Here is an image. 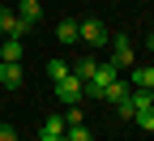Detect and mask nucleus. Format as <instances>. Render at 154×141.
<instances>
[{"instance_id":"1","label":"nucleus","mask_w":154,"mask_h":141,"mask_svg":"<svg viewBox=\"0 0 154 141\" xmlns=\"http://www.w3.org/2000/svg\"><path fill=\"white\" fill-rule=\"evenodd\" d=\"M77 38H82V43H90V47H107V43H111V34H107V26L99 22V17L77 22Z\"/></svg>"},{"instance_id":"2","label":"nucleus","mask_w":154,"mask_h":141,"mask_svg":"<svg viewBox=\"0 0 154 141\" xmlns=\"http://www.w3.org/2000/svg\"><path fill=\"white\" fill-rule=\"evenodd\" d=\"M51 86H56V98H60V103H82V86H86L82 77L69 73V77H60V81H51Z\"/></svg>"},{"instance_id":"3","label":"nucleus","mask_w":154,"mask_h":141,"mask_svg":"<svg viewBox=\"0 0 154 141\" xmlns=\"http://www.w3.org/2000/svg\"><path fill=\"white\" fill-rule=\"evenodd\" d=\"M111 64L116 69H133V43H128V34H111Z\"/></svg>"},{"instance_id":"4","label":"nucleus","mask_w":154,"mask_h":141,"mask_svg":"<svg viewBox=\"0 0 154 141\" xmlns=\"http://www.w3.org/2000/svg\"><path fill=\"white\" fill-rule=\"evenodd\" d=\"M0 34H13V38H26L30 34V26L22 22V17H17L13 9H5V5H0Z\"/></svg>"},{"instance_id":"5","label":"nucleus","mask_w":154,"mask_h":141,"mask_svg":"<svg viewBox=\"0 0 154 141\" xmlns=\"http://www.w3.org/2000/svg\"><path fill=\"white\" fill-rule=\"evenodd\" d=\"M22 64H9V60H5V64H0V86H5V90H17V86H22Z\"/></svg>"},{"instance_id":"6","label":"nucleus","mask_w":154,"mask_h":141,"mask_svg":"<svg viewBox=\"0 0 154 141\" xmlns=\"http://www.w3.org/2000/svg\"><path fill=\"white\" fill-rule=\"evenodd\" d=\"M0 56L9 60V64H22V38H13V34H5V43H0Z\"/></svg>"},{"instance_id":"7","label":"nucleus","mask_w":154,"mask_h":141,"mask_svg":"<svg viewBox=\"0 0 154 141\" xmlns=\"http://www.w3.org/2000/svg\"><path fill=\"white\" fill-rule=\"evenodd\" d=\"M17 17H22L26 26H34L38 17H43V5H38V0H22V5H17Z\"/></svg>"},{"instance_id":"8","label":"nucleus","mask_w":154,"mask_h":141,"mask_svg":"<svg viewBox=\"0 0 154 141\" xmlns=\"http://www.w3.org/2000/svg\"><path fill=\"white\" fill-rule=\"evenodd\" d=\"M133 124H137V128H146V133H154V103H146V107H137V111H133Z\"/></svg>"},{"instance_id":"9","label":"nucleus","mask_w":154,"mask_h":141,"mask_svg":"<svg viewBox=\"0 0 154 141\" xmlns=\"http://www.w3.org/2000/svg\"><path fill=\"white\" fill-rule=\"evenodd\" d=\"M56 38H60V47L82 43V38H77V22H60V26H56Z\"/></svg>"},{"instance_id":"10","label":"nucleus","mask_w":154,"mask_h":141,"mask_svg":"<svg viewBox=\"0 0 154 141\" xmlns=\"http://www.w3.org/2000/svg\"><path fill=\"white\" fill-rule=\"evenodd\" d=\"M124 98H128V86L120 81V77H116V81L107 86V98H103V103H124Z\"/></svg>"},{"instance_id":"11","label":"nucleus","mask_w":154,"mask_h":141,"mask_svg":"<svg viewBox=\"0 0 154 141\" xmlns=\"http://www.w3.org/2000/svg\"><path fill=\"white\" fill-rule=\"evenodd\" d=\"M133 86H137V90H150L154 86V69H133Z\"/></svg>"},{"instance_id":"12","label":"nucleus","mask_w":154,"mask_h":141,"mask_svg":"<svg viewBox=\"0 0 154 141\" xmlns=\"http://www.w3.org/2000/svg\"><path fill=\"white\" fill-rule=\"evenodd\" d=\"M73 73V64H64V60H51V64H47V77H51V81H60V77H69Z\"/></svg>"},{"instance_id":"13","label":"nucleus","mask_w":154,"mask_h":141,"mask_svg":"<svg viewBox=\"0 0 154 141\" xmlns=\"http://www.w3.org/2000/svg\"><path fill=\"white\" fill-rule=\"evenodd\" d=\"M64 137H69V141H94V133H90L86 124H73V128H64Z\"/></svg>"},{"instance_id":"14","label":"nucleus","mask_w":154,"mask_h":141,"mask_svg":"<svg viewBox=\"0 0 154 141\" xmlns=\"http://www.w3.org/2000/svg\"><path fill=\"white\" fill-rule=\"evenodd\" d=\"M73 77L90 81V77H94V56H90V60H82V64H73Z\"/></svg>"},{"instance_id":"15","label":"nucleus","mask_w":154,"mask_h":141,"mask_svg":"<svg viewBox=\"0 0 154 141\" xmlns=\"http://www.w3.org/2000/svg\"><path fill=\"white\" fill-rule=\"evenodd\" d=\"M64 124H69V128H73V124H86V111L77 107V103H73V107L64 111Z\"/></svg>"},{"instance_id":"16","label":"nucleus","mask_w":154,"mask_h":141,"mask_svg":"<svg viewBox=\"0 0 154 141\" xmlns=\"http://www.w3.org/2000/svg\"><path fill=\"white\" fill-rule=\"evenodd\" d=\"M69 124H64V115H47L43 120V133H64Z\"/></svg>"},{"instance_id":"17","label":"nucleus","mask_w":154,"mask_h":141,"mask_svg":"<svg viewBox=\"0 0 154 141\" xmlns=\"http://www.w3.org/2000/svg\"><path fill=\"white\" fill-rule=\"evenodd\" d=\"M0 141H22V137H17V128H13V124H0Z\"/></svg>"},{"instance_id":"18","label":"nucleus","mask_w":154,"mask_h":141,"mask_svg":"<svg viewBox=\"0 0 154 141\" xmlns=\"http://www.w3.org/2000/svg\"><path fill=\"white\" fill-rule=\"evenodd\" d=\"M38 141H69L64 133H38Z\"/></svg>"},{"instance_id":"19","label":"nucleus","mask_w":154,"mask_h":141,"mask_svg":"<svg viewBox=\"0 0 154 141\" xmlns=\"http://www.w3.org/2000/svg\"><path fill=\"white\" fill-rule=\"evenodd\" d=\"M150 51H154V34H150Z\"/></svg>"},{"instance_id":"20","label":"nucleus","mask_w":154,"mask_h":141,"mask_svg":"<svg viewBox=\"0 0 154 141\" xmlns=\"http://www.w3.org/2000/svg\"><path fill=\"white\" fill-rule=\"evenodd\" d=\"M0 64H5V56H0Z\"/></svg>"},{"instance_id":"21","label":"nucleus","mask_w":154,"mask_h":141,"mask_svg":"<svg viewBox=\"0 0 154 141\" xmlns=\"http://www.w3.org/2000/svg\"><path fill=\"white\" fill-rule=\"evenodd\" d=\"M150 94H154V86H150Z\"/></svg>"}]
</instances>
